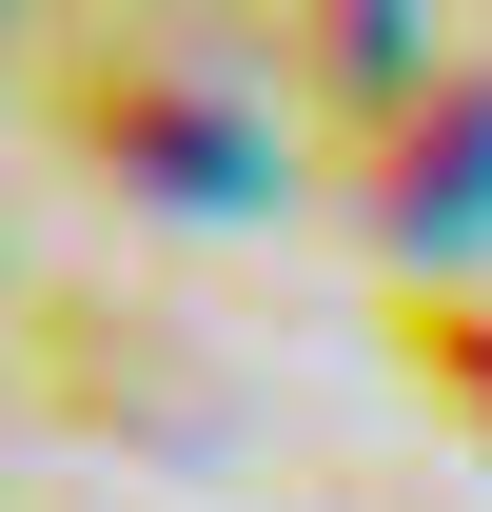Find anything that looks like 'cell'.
<instances>
[{
    "label": "cell",
    "instance_id": "obj_1",
    "mask_svg": "<svg viewBox=\"0 0 492 512\" xmlns=\"http://www.w3.org/2000/svg\"><path fill=\"white\" fill-rule=\"evenodd\" d=\"M40 119L138 197H256L276 178V119H256V40L178 20V0H119V20H60L40 60Z\"/></svg>",
    "mask_w": 492,
    "mask_h": 512
},
{
    "label": "cell",
    "instance_id": "obj_2",
    "mask_svg": "<svg viewBox=\"0 0 492 512\" xmlns=\"http://www.w3.org/2000/svg\"><path fill=\"white\" fill-rule=\"evenodd\" d=\"M335 197H355L414 276L492 237V60H473V40H433L374 119H335Z\"/></svg>",
    "mask_w": 492,
    "mask_h": 512
},
{
    "label": "cell",
    "instance_id": "obj_3",
    "mask_svg": "<svg viewBox=\"0 0 492 512\" xmlns=\"http://www.w3.org/2000/svg\"><path fill=\"white\" fill-rule=\"evenodd\" d=\"M394 375L492 434V296H473V276H414V296H394Z\"/></svg>",
    "mask_w": 492,
    "mask_h": 512
}]
</instances>
